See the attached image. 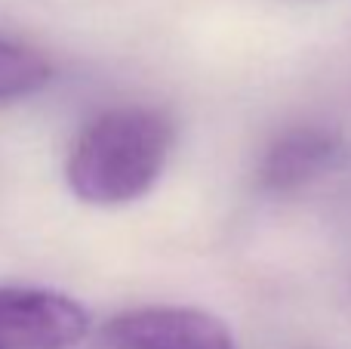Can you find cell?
Wrapping results in <instances>:
<instances>
[{
  "label": "cell",
  "mask_w": 351,
  "mask_h": 349,
  "mask_svg": "<svg viewBox=\"0 0 351 349\" xmlns=\"http://www.w3.org/2000/svg\"><path fill=\"white\" fill-rule=\"evenodd\" d=\"M173 148V124L148 105H123L93 117L65 164L68 189L93 207H121L152 192Z\"/></svg>",
  "instance_id": "cell-1"
},
{
  "label": "cell",
  "mask_w": 351,
  "mask_h": 349,
  "mask_svg": "<svg viewBox=\"0 0 351 349\" xmlns=\"http://www.w3.org/2000/svg\"><path fill=\"white\" fill-rule=\"evenodd\" d=\"M90 315L74 297L49 288H0V349H74Z\"/></svg>",
  "instance_id": "cell-2"
},
{
  "label": "cell",
  "mask_w": 351,
  "mask_h": 349,
  "mask_svg": "<svg viewBox=\"0 0 351 349\" xmlns=\"http://www.w3.org/2000/svg\"><path fill=\"white\" fill-rule=\"evenodd\" d=\"M111 349H237L228 325L194 306H139L102 331Z\"/></svg>",
  "instance_id": "cell-3"
},
{
  "label": "cell",
  "mask_w": 351,
  "mask_h": 349,
  "mask_svg": "<svg viewBox=\"0 0 351 349\" xmlns=\"http://www.w3.org/2000/svg\"><path fill=\"white\" fill-rule=\"evenodd\" d=\"M339 155V136L327 127H293L284 130L259 161V185L271 195H293L315 183L333 167Z\"/></svg>",
  "instance_id": "cell-4"
},
{
  "label": "cell",
  "mask_w": 351,
  "mask_h": 349,
  "mask_svg": "<svg viewBox=\"0 0 351 349\" xmlns=\"http://www.w3.org/2000/svg\"><path fill=\"white\" fill-rule=\"evenodd\" d=\"M53 78V62L37 47L0 34V102L25 99Z\"/></svg>",
  "instance_id": "cell-5"
}]
</instances>
